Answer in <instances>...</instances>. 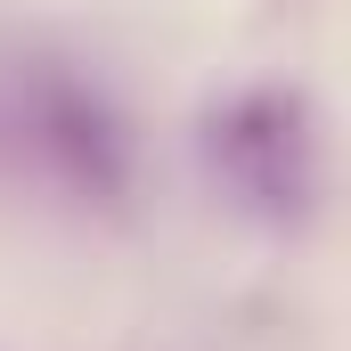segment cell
I'll return each mask as SVG.
<instances>
[{
  "instance_id": "obj_1",
  "label": "cell",
  "mask_w": 351,
  "mask_h": 351,
  "mask_svg": "<svg viewBox=\"0 0 351 351\" xmlns=\"http://www.w3.org/2000/svg\"><path fill=\"white\" fill-rule=\"evenodd\" d=\"M204 164L213 180L269 229H294L319 213L327 188V139H319V106L302 90H237L204 114Z\"/></svg>"
},
{
  "instance_id": "obj_2",
  "label": "cell",
  "mask_w": 351,
  "mask_h": 351,
  "mask_svg": "<svg viewBox=\"0 0 351 351\" xmlns=\"http://www.w3.org/2000/svg\"><path fill=\"white\" fill-rule=\"evenodd\" d=\"M0 131H8V147L41 180H58L82 204H114L123 180H131L123 114L66 66H25L8 82V98H0Z\"/></svg>"
}]
</instances>
